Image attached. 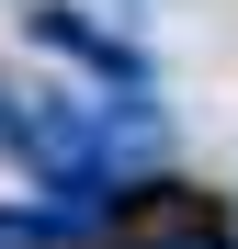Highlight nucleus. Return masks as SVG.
<instances>
[{
    "label": "nucleus",
    "instance_id": "1",
    "mask_svg": "<svg viewBox=\"0 0 238 249\" xmlns=\"http://www.w3.org/2000/svg\"><path fill=\"white\" fill-rule=\"evenodd\" d=\"M136 249H238V238H227V215H204V204L182 193V204H159V227H147Z\"/></svg>",
    "mask_w": 238,
    "mask_h": 249
},
{
    "label": "nucleus",
    "instance_id": "2",
    "mask_svg": "<svg viewBox=\"0 0 238 249\" xmlns=\"http://www.w3.org/2000/svg\"><path fill=\"white\" fill-rule=\"evenodd\" d=\"M0 113H12V91H0Z\"/></svg>",
    "mask_w": 238,
    "mask_h": 249
}]
</instances>
